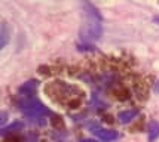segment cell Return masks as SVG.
Instances as JSON below:
<instances>
[{
	"label": "cell",
	"instance_id": "9",
	"mask_svg": "<svg viewBox=\"0 0 159 142\" xmlns=\"http://www.w3.org/2000/svg\"><path fill=\"white\" fill-rule=\"evenodd\" d=\"M153 89H155V92H156V93H159V80L156 81V83H155V86H153Z\"/></svg>",
	"mask_w": 159,
	"mask_h": 142
},
{
	"label": "cell",
	"instance_id": "6",
	"mask_svg": "<svg viewBox=\"0 0 159 142\" xmlns=\"http://www.w3.org/2000/svg\"><path fill=\"white\" fill-rule=\"evenodd\" d=\"M36 89H37V81L34 80H30L27 81V83H24V86H21V92H24V95H25V98H28V96H31V95L36 92ZM22 95V96H24Z\"/></svg>",
	"mask_w": 159,
	"mask_h": 142
},
{
	"label": "cell",
	"instance_id": "4",
	"mask_svg": "<svg viewBox=\"0 0 159 142\" xmlns=\"http://www.w3.org/2000/svg\"><path fill=\"white\" fill-rule=\"evenodd\" d=\"M139 115V110H125V111H120L118 115L119 122L124 123V124H126V123H131L135 117Z\"/></svg>",
	"mask_w": 159,
	"mask_h": 142
},
{
	"label": "cell",
	"instance_id": "8",
	"mask_svg": "<svg viewBox=\"0 0 159 142\" xmlns=\"http://www.w3.org/2000/svg\"><path fill=\"white\" fill-rule=\"evenodd\" d=\"M5 142H22V141H21V138L12 135L11 138H6V139H5Z\"/></svg>",
	"mask_w": 159,
	"mask_h": 142
},
{
	"label": "cell",
	"instance_id": "1",
	"mask_svg": "<svg viewBox=\"0 0 159 142\" xmlns=\"http://www.w3.org/2000/svg\"><path fill=\"white\" fill-rule=\"evenodd\" d=\"M101 34H103L101 18H92V16H88V19L85 21V24L80 27V31H79L80 39L86 43L98 40Z\"/></svg>",
	"mask_w": 159,
	"mask_h": 142
},
{
	"label": "cell",
	"instance_id": "11",
	"mask_svg": "<svg viewBox=\"0 0 159 142\" xmlns=\"http://www.w3.org/2000/svg\"><path fill=\"white\" fill-rule=\"evenodd\" d=\"M80 142H97V141H94V139H83V141Z\"/></svg>",
	"mask_w": 159,
	"mask_h": 142
},
{
	"label": "cell",
	"instance_id": "2",
	"mask_svg": "<svg viewBox=\"0 0 159 142\" xmlns=\"http://www.w3.org/2000/svg\"><path fill=\"white\" fill-rule=\"evenodd\" d=\"M20 105L22 113L25 115H28V117H42V115H46L49 113L48 108L40 101H37L36 98H31V96L25 98Z\"/></svg>",
	"mask_w": 159,
	"mask_h": 142
},
{
	"label": "cell",
	"instance_id": "10",
	"mask_svg": "<svg viewBox=\"0 0 159 142\" xmlns=\"http://www.w3.org/2000/svg\"><path fill=\"white\" fill-rule=\"evenodd\" d=\"M2 124H5V123H6V113H3V114H2Z\"/></svg>",
	"mask_w": 159,
	"mask_h": 142
},
{
	"label": "cell",
	"instance_id": "3",
	"mask_svg": "<svg viewBox=\"0 0 159 142\" xmlns=\"http://www.w3.org/2000/svg\"><path fill=\"white\" fill-rule=\"evenodd\" d=\"M91 129H92V133L104 142H113L119 138L118 132L111 130V129H103V127H98V126H92Z\"/></svg>",
	"mask_w": 159,
	"mask_h": 142
},
{
	"label": "cell",
	"instance_id": "7",
	"mask_svg": "<svg viewBox=\"0 0 159 142\" xmlns=\"http://www.w3.org/2000/svg\"><path fill=\"white\" fill-rule=\"evenodd\" d=\"M147 133H149V142L155 141V139L159 136V123L158 122H150L149 123Z\"/></svg>",
	"mask_w": 159,
	"mask_h": 142
},
{
	"label": "cell",
	"instance_id": "5",
	"mask_svg": "<svg viewBox=\"0 0 159 142\" xmlns=\"http://www.w3.org/2000/svg\"><path fill=\"white\" fill-rule=\"evenodd\" d=\"M9 37H11V28L6 22H2V28H0V47L2 49L6 47Z\"/></svg>",
	"mask_w": 159,
	"mask_h": 142
}]
</instances>
